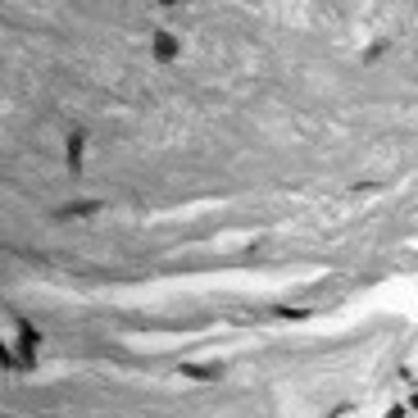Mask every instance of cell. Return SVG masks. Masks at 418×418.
Returning <instances> with one entry per match:
<instances>
[{
    "label": "cell",
    "instance_id": "1",
    "mask_svg": "<svg viewBox=\"0 0 418 418\" xmlns=\"http://www.w3.org/2000/svg\"><path fill=\"white\" fill-rule=\"evenodd\" d=\"M155 55H159V59H173L177 55V37L173 32H155Z\"/></svg>",
    "mask_w": 418,
    "mask_h": 418
},
{
    "label": "cell",
    "instance_id": "2",
    "mask_svg": "<svg viewBox=\"0 0 418 418\" xmlns=\"http://www.w3.org/2000/svg\"><path fill=\"white\" fill-rule=\"evenodd\" d=\"M182 373L196 377V382H209V377H219L223 368H214V364H182Z\"/></svg>",
    "mask_w": 418,
    "mask_h": 418
},
{
    "label": "cell",
    "instance_id": "3",
    "mask_svg": "<svg viewBox=\"0 0 418 418\" xmlns=\"http://www.w3.org/2000/svg\"><path fill=\"white\" fill-rule=\"evenodd\" d=\"M68 164H82V137H68Z\"/></svg>",
    "mask_w": 418,
    "mask_h": 418
}]
</instances>
